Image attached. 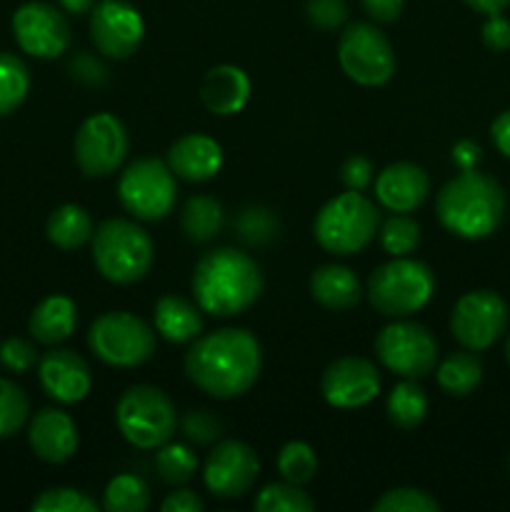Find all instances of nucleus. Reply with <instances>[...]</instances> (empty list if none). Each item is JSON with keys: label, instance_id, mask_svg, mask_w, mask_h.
<instances>
[{"label": "nucleus", "instance_id": "f257e3e1", "mask_svg": "<svg viewBox=\"0 0 510 512\" xmlns=\"http://www.w3.org/2000/svg\"><path fill=\"white\" fill-rule=\"evenodd\" d=\"M185 375L203 393L218 400L240 398L260 378V343L245 328H220L198 335L185 353Z\"/></svg>", "mask_w": 510, "mask_h": 512}, {"label": "nucleus", "instance_id": "f03ea898", "mask_svg": "<svg viewBox=\"0 0 510 512\" xmlns=\"http://www.w3.org/2000/svg\"><path fill=\"white\" fill-rule=\"evenodd\" d=\"M265 280L258 263L235 248H215L193 270V293L200 310L215 318L245 313L263 295Z\"/></svg>", "mask_w": 510, "mask_h": 512}, {"label": "nucleus", "instance_id": "7ed1b4c3", "mask_svg": "<svg viewBox=\"0 0 510 512\" xmlns=\"http://www.w3.org/2000/svg\"><path fill=\"white\" fill-rule=\"evenodd\" d=\"M440 225L455 238L483 240L500 228L505 218V193L490 175L460 170L440 188L435 200Z\"/></svg>", "mask_w": 510, "mask_h": 512}, {"label": "nucleus", "instance_id": "20e7f679", "mask_svg": "<svg viewBox=\"0 0 510 512\" xmlns=\"http://www.w3.org/2000/svg\"><path fill=\"white\" fill-rule=\"evenodd\" d=\"M155 245L148 230L133 220L110 218L93 233V263L105 280L133 285L150 273Z\"/></svg>", "mask_w": 510, "mask_h": 512}, {"label": "nucleus", "instance_id": "39448f33", "mask_svg": "<svg viewBox=\"0 0 510 512\" xmlns=\"http://www.w3.org/2000/svg\"><path fill=\"white\" fill-rule=\"evenodd\" d=\"M378 228L380 213L375 203H370L358 190H348L330 198L320 208L315 215L313 235L325 253L348 258L368 248Z\"/></svg>", "mask_w": 510, "mask_h": 512}, {"label": "nucleus", "instance_id": "423d86ee", "mask_svg": "<svg viewBox=\"0 0 510 512\" xmlns=\"http://www.w3.org/2000/svg\"><path fill=\"white\" fill-rule=\"evenodd\" d=\"M365 293L370 305L385 318H408L430 303L435 293V273L423 260L403 255L375 268Z\"/></svg>", "mask_w": 510, "mask_h": 512}, {"label": "nucleus", "instance_id": "0eeeda50", "mask_svg": "<svg viewBox=\"0 0 510 512\" xmlns=\"http://www.w3.org/2000/svg\"><path fill=\"white\" fill-rule=\"evenodd\" d=\"M115 423L123 438L140 450H158L178 428L175 403L155 385H133L115 405Z\"/></svg>", "mask_w": 510, "mask_h": 512}, {"label": "nucleus", "instance_id": "6e6552de", "mask_svg": "<svg viewBox=\"0 0 510 512\" xmlns=\"http://www.w3.org/2000/svg\"><path fill=\"white\" fill-rule=\"evenodd\" d=\"M88 345L98 360L113 368H138L158 350L155 330L128 310L98 315L88 330Z\"/></svg>", "mask_w": 510, "mask_h": 512}, {"label": "nucleus", "instance_id": "1a4fd4ad", "mask_svg": "<svg viewBox=\"0 0 510 512\" xmlns=\"http://www.w3.org/2000/svg\"><path fill=\"white\" fill-rule=\"evenodd\" d=\"M118 198L133 218L145 223L168 218L178 198L175 173L158 158L135 160L120 175Z\"/></svg>", "mask_w": 510, "mask_h": 512}, {"label": "nucleus", "instance_id": "9d476101", "mask_svg": "<svg viewBox=\"0 0 510 512\" xmlns=\"http://www.w3.org/2000/svg\"><path fill=\"white\" fill-rule=\"evenodd\" d=\"M338 63L353 83L378 88L393 78L398 60L388 35L378 25L358 20L340 33Z\"/></svg>", "mask_w": 510, "mask_h": 512}, {"label": "nucleus", "instance_id": "9b49d317", "mask_svg": "<svg viewBox=\"0 0 510 512\" xmlns=\"http://www.w3.org/2000/svg\"><path fill=\"white\" fill-rule=\"evenodd\" d=\"M375 355L390 373L420 380L438 365V343L425 325L398 318L378 333Z\"/></svg>", "mask_w": 510, "mask_h": 512}, {"label": "nucleus", "instance_id": "f8f14e48", "mask_svg": "<svg viewBox=\"0 0 510 512\" xmlns=\"http://www.w3.org/2000/svg\"><path fill=\"white\" fill-rule=\"evenodd\" d=\"M508 320L510 310L503 295L495 290H470L450 313V333L463 348L480 353L503 338Z\"/></svg>", "mask_w": 510, "mask_h": 512}, {"label": "nucleus", "instance_id": "ddd939ff", "mask_svg": "<svg viewBox=\"0 0 510 512\" xmlns=\"http://www.w3.org/2000/svg\"><path fill=\"white\" fill-rule=\"evenodd\" d=\"M130 140L125 125L113 113H95L75 133L73 155L88 178H108L123 165Z\"/></svg>", "mask_w": 510, "mask_h": 512}, {"label": "nucleus", "instance_id": "4468645a", "mask_svg": "<svg viewBox=\"0 0 510 512\" xmlns=\"http://www.w3.org/2000/svg\"><path fill=\"white\" fill-rule=\"evenodd\" d=\"M13 33L20 50L43 60L60 58L73 40L68 18L55 5L43 0H33L15 10Z\"/></svg>", "mask_w": 510, "mask_h": 512}, {"label": "nucleus", "instance_id": "2eb2a0df", "mask_svg": "<svg viewBox=\"0 0 510 512\" xmlns=\"http://www.w3.org/2000/svg\"><path fill=\"white\" fill-rule=\"evenodd\" d=\"M145 23L138 8L125 0H100L90 10V40L105 58L125 60L138 53Z\"/></svg>", "mask_w": 510, "mask_h": 512}, {"label": "nucleus", "instance_id": "dca6fc26", "mask_svg": "<svg viewBox=\"0 0 510 512\" xmlns=\"http://www.w3.org/2000/svg\"><path fill=\"white\" fill-rule=\"evenodd\" d=\"M260 473L255 450L243 440H220L205 463V488L218 500H235L248 493Z\"/></svg>", "mask_w": 510, "mask_h": 512}, {"label": "nucleus", "instance_id": "f3484780", "mask_svg": "<svg viewBox=\"0 0 510 512\" xmlns=\"http://www.w3.org/2000/svg\"><path fill=\"white\" fill-rule=\"evenodd\" d=\"M320 385H323L325 403L340 410H353L378 398L380 373L370 360L345 355L325 368Z\"/></svg>", "mask_w": 510, "mask_h": 512}, {"label": "nucleus", "instance_id": "a211bd4d", "mask_svg": "<svg viewBox=\"0 0 510 512\" xmlns=\"http://www.w3.org/2000/svg\"><path fill=\"white\" fill-rule=\"evenodd\" d=\"M38 378L45 395L63 405L85 400L93 385L90 365L75 350L65 348L50 350L38 360Z\"/></svg>", "mask_w": 510, "mask_h": 512}, {"label": "nucleus", "instance_id": "6ab92c4d", "mask_svg": "<svg viewBox=\"0 0 510 512\" xmlns=\"http://www.w3.org/2000/svg\"><path fill=\"white\" fill-rule=\"evenodd\" d=\"M430 195V178L420 165L393 163L375 178V198L390 213H413Z\"/></svg>", "mask_w": 510, "mask_h": 512}, {"label": "nucleus", "instance_id": "aec40b11", "mask_svg": "<svg viewBox=\"0 0 510 512\" xmlns=\"http://www.w3.org/2000/svg\"><path fill=\"white\" fill-rule=\"evenodd\" d=\"M165 163L173 170L175 178H183L188 183H205L223 168V148L210 135L188 133L170 145Z\"/></svg>", "mask_w": 510, "mask_h": 512}, {"label": "nucleus", "instance_id": "412c9836", "mask_svg": "<svg viewBox=\"0 0 510 512\" xmlns=\"http://www.w3.org/2000/svg\"><path fill=\"white\" fill-rule=\"evenodd\" d=\"M28 440L40 460L60 465L73 458L78 450V425L63 410L45 408L30 423Z\"/></svg>", "mask_w": 510, "mask_h": 512}, {"label": "nucleus", "instance_id": "4be33fe9", "mask_svg": "<svg viewBox=\"0 0 510 512\" xmlns=\"http://www.w3.org/2000/svg\"><path fill=\"white\" fill-rule=\"evenodd\" d=\"M248 73L238 65H215L200 83V100L213 115H235L250 100Z\"/></svg>", "mask_w": 510, "mask_h": 512}, {"label": "nucleus", "instance_id": "5701e85b", "mask_svg": "<svg viewBox=\"0 0 510 512\" xmlns=\"http://www.w3.org/2000/svg\"><path fill=\"white\" fill-rule=\"evenodd\" d=\"M310 295L320 308L345 313L360 303L363 288L353 270L338 263H328L315 268L310 275Z\"/></svg>", "mask_w": 510, "mask_h": 512}, {"label": "nucleus", "instance_id": "b1692460", "mask_svg": "<svg viewBox=\"0 0 510 512\" xmlns=\"http://www.w3.org/2000/svg\"><path fill=\"white\" fill-rule=\"evenodd\" d=\"M78 325V308L68 295H48L33 308L28 320V330L38 343L58 345L73 335Z\"/></svg>", "mask_w": 510, "mask_h": 512}, {"label": "nucleus", "instance_id": "393cba45", "mask_svg": "<svg viewBox=\"0 0 510 512\" xmlns=\"http://www.w3.org/2000/svg\"><path fill=\"white\" fill-rule=\"evenodd\" d=\"M155 330L168 343H193L203 330V315L198 305L180 295H163L153 308Z\"/></svg>", "mask_w": 510, "mask_h": 512}, {"label": "nucleus", "instance_id": "a878e982", "mask_svg": "<svg viewBox=\"0 0 510 512\" xmlns=\"http://www.w3.org/2000/svg\"><path fill=\"white\" fill-rule=\"evenodd\" d=\"M48 240L60 250H78L88 240H93L95 225L88 210L83 205L65 203L50 213L48 225H45Z\"/></svg>", "mask_w": 510, "mask_h": 512}, {"label": "nucleus", "instance_id": "bb28decb", "mask_svg": "<svg viewBox=\"0 0 510 512\" xmlns=\"http://www.w3.org/2000/svg\"><path fill=\"white\" fill-rule=\"evenodd\" d=\"M435 378L443 393L455 395V398H465L473 393L483 380V363L475 355V350H455V353L445 355L440 360Z\"/></svg>", "mask_w": 510, "mask_h": 512}, {"label": "nucleus", "instance_id": "cd10ccee", "mask_svg": "<svg viewBox=\"0 0 510 512\" xmlns=\"http://www.w3.org/2000/svg\"><path fill=\"white\" fill-rule=\"evenodd\" d=\"M223 205L208 195H195L185 203L180 228L190 243H210L223 230Z\"/></svg>", "mask_w": 510, "mask_h": 512}, {"label": "nucleus", "instance_id": "c85d7f7f", "mask_svg": "<svg viewBox=\"0 0 510 512\" xmlns=\"http://www.w3.org/2000/svg\"><path fill=\"white\" fill-rule=\"evenodd\" d=\"M425 415H428V395L420 388L418 380H400L388 395L390 423L400 430H413L423 423Z\"/></svg>", "mask_w": 510, "mask_h": 512}, {"label": "nucleus", "instance_id": "c756f323", "mask_svg": "<svg viewBox=\"0 0 510 512\" xmlns=\"http://www.w3.org/2000/svg\"><path fill=\"white\" fill-rule=\"evenodd\" d=\"M30 75L23 60L13 53H0V118L15 113L28 98Z\"/></svg>", "mask_w": 510, "mask_h": 512}, {"label": "nucleus", "instance_id": "7c9ffc66", "mask_svg": "<svg viewBox=\"0 0 510 512\" xmlns=\"http://www.w3.org/2000/svg\"><path fill=\"white\" fill-rule=\"evenodd\" d=\"M150 505V488L138 475H118L103 493V508L108 512H143Z\"/></svg>", "mask_w": 510, "mask_h": 512}, {"label": "nucleus", "instance_id": "2f4dec72", "mask_svg": "<svg viewBox=\"0 0 510 512\" xmlns=\"http://www.w3.org/2000/svg\"><path fill=\"white\" fill-rule=\"evenodd\" d=\"M278 473L285 483L293 485H308L318 473V458H315L313 448L303 440H290L280 448L278 453Z\"/></svg>", "mask_w": 510, "mask_h": 512}, {"label": "nucleus", "instance_id": "473e14b6", "mask_svg": "<svg viewBox=\"0 0 510 512\" xmlns=\"http://www.w3.org/2000/svg\"><path fill=\"white\" fill-rule=\"evenodd\" d=\"M155 470H158L163 483L185 485L188 480H193L195 470H198V458L188 445L165 443L160 445L158 455H155Z\"/></svg>", "mask_w": 510, "mask_h": 512}, {"label": "nucleus", "instance_id": "72a5a7b5", "mask_svg": "<svg viewBox=\"0 0 510 512\" xmlns=\"http://www.w3.org/2000/svg\"><path fill=\"white\" fill-rule=\"evenodd\" d=\"M253 510L258 512H313L315 503L308 493L293 483L265 485L253 500Z\"/></svg>", "mask_w": 510, "mask_h": 512}, {"label": "nucleus", "instance_id": "f704fd0d", "mask_svg": "<svg viewBox=\"0 0 510 512\" xmlns=\"http://www.w3.org/2000/svg\"><path fill=\"white\" fill-rule=\"evenodd\" d=\"M380 245L393 258L410 255L420 245V225L405 213H393L380 228Z\"/></svg>", "mask_w": 510, "mask_h": 512}, {"label": "nucleus", "instance_id": "c9c22d12", "mask_svg": "<svg viewBox=\"0 0 510 512\" xmlns=\"http://www.w3.org/2000/svg\"><path fill=\"white\" fill-rule=\"evenodd\" d=\"M30 413L28 395L13 380L0 378V438H10L25 425Z\"/></svg>", "mask_w": 510, "mask_h": 512}, {"label": "nucleus", "instance_id": "e433bc0d", "mask_svg": "<svg viewBox=\"0 0 510 512\" xmlns=\"http://www.w3.org/2000/svg\"><path fill=\"white\" fill-rule=\"evenodd\" d=\"M375 512H438L440 503L430 493L418 488L388 490L373 503Z\"/></svg>", "mask_w": 510, "mask_h": 512}, {"label": "nucleus", "instance_id": "4c0bfd02", "mask_svg": "<svg viewBox=\"0 0 510 512\" xmlns=\"http://www.w3.org/2000/svg\"><path fill=\"white\" fill-rule=\"evenodd\" d=\"M30 508L33 512H98L100 505L75 488H50Z\"/></svg>", "mask_w": 510, "mask_h": 512}, {"label": "nucleus", "instance_id": "58836bf2", "mask_svg": "<svg viewBox=\"0 0 510 512\" xmlns=\"http://www.w3.org/2000/svg\"><path fill=\"white\" fill-rule=\"evenodd\" d=\"M238 230L240 238H245L248 243L263 245L278 235V220L273 218V213L265 208H248L243 210V215L238 218Z\"/></svg>", "mask_w": 510, "mask_h": 512}, {"label": "nucleus", "instance_id": "ea45409f", "mask_svg": "<svg viewBox=\"0 0 510 512\" xmlns=\"http://www.w3.org/2000/svg\"><path fill=\"white\" fill-rule=\"evenodd\" d=\"M183 433L198 445H213L223 438V423L210 410H190L183 418Z\"/></svg>", "mask_w": 510, "mask_h": 512}, {"label": "nucleus", "instance_id": "a19ab883", "mask_svg": "<svg viewBox=\"0 0 510 512\" xmlns=\"http://www.w3.org/2000/svg\"><path fill=\"white\" fill-rule=\"evenodd\" d=\"M38 350L25 338H8L0 345V363L13 373H28L38 365Z\"/></svg>", "mask_w": 510, "mask_h": 512}, {"label": "nucleus", "instance_id": "79ce46f5", "mask_svg": "<svg viewBox=\"0 0 510 512\" xmlns=\"http://www.w3.org/2000/svg\"><path fill=\"white\" fill-rule=\"evenodd\" d=\"M305 13L315 28L335 30L348 18V3L345 0H308Z\"/></svg>", "mask_w": 510, "mask_h": 512}, {"label": "nucleus", "instance_id": "37998d69", "mask_svg": "<svg viewBox=\"0 0 510 512\" xmlns=\"http://www.w3.org/2000/svg\"><path fill=\"white\" fill-rule=\"evenodd\" d=\"M340 180L348 190H358L363 193L370 183H373V165L363 155H350L340 168Z\"/></svg>", "mask_w": 510, "mask_h": 512}, {"label": "nucleus", "instance_id": "c03bdc74", "mask_svg": "<svg viewBox=\"0 0 510 512\" xmlns=\"http://www.w3.org/2000/svg\"><path fill=\"white\" fill-rule=\"evenodd\" d=\"M485 23L480 35H483V45L493 53H505L510 50V20L503 18L500 13L485 15Z\"/></svg>", "mask_w": 510, "mask_h": 512}, {"label": "nucleus", "instance_id": "a18cd8bd", "mask_svg": "<svg viewBox=\"0 0 510 512\" xmlns=\"http://www.w3.org/2000/svg\"><path fill=\"white\" fill-rule=\"evenodd\" d=\"M70 75L85 85H100L105 78H108V68H105L95 55L78 53L73 60H70Z\"/></svg>", "mask_w": 510, "mask_h": 512}, {"label": "nucleus", "instance_id": "49530a36", "mask_svg": "<svg viewBox=\"0 0 510 512\" xmlns=\"http://www.w3.org/2000/svg\"><path fill=\"white\" fill-rule=\"evenodd\" d=\"M360 5L370 15V20H375L380 25H388L400 18L405 3L403 0H360Z\"/></svg>", "mask_w": 510, "mask_h": 512}, {"label": "nucleus", "instance_id": "de8ad7c7", "mask_svg": "<svg viewBox=\"0 0 510 512\" xmlns=\"http://www.w3.org/2000/svg\"><path fill=\"white\" fill-rule=\"evenodd\" d=\"M480 160H483V148H480L475 140L465 138L453 145V163L458 165L460 170H475Z\"/></svg>", "mask_w": 510, "mask_h": 512}, {"label": "nucleus", "instance_id": "09e8293b", "mask_svg": "<svg viewBox=\"0 0 510 512\" xmlns=\"http://www.w3.org/2000/svg\"><path fill=\"white\" fill-rule=\"evenodd\" d=\"M163 512H200L203 510V500L193 493V490H175L168 498L160 503Z\"/></svg>", "mask_w": 510, "mask_h": 512}, {"label": "nucleus", "instance_id": "8fccbe9b", "mask_svg": "<svg viewBox=\"0 0 510 512\" xmlns=\"http://www.w3.org/2000/svg\"><path fill=\"white\" fill-rule=\"evenodd\" d=\"M490 140L498 148V153L510 158V110H505V113H500L493 120V125H490Z\"/></svg>", "mask_w": 510, "mask_h": 512}, {"label": "nucleus", "instance_id": "3c124183", "mask_svg": "<svg viewBox=\"0 0 510 512\" xmlns=\"http://www.w3.org/2000/svg\"><path fill=\"white\" fill-rule=\"evenodd\" d=\"M470 10L475 13H483V15H495V13H503L505 8L510 5V0H463Z\"/></svg>", "mask_w": 510, "mask_h": 512}, {"label": "nucleus", "instance_id": "603ef678", "mask_svg": "<svg viewBox=\"0 0 510 512\" xmlns=\"http://www.w3.org/2000/svg\"><path fill=\"white\" fill-rule=\"evenodd\" d=\"M60 8L68 10V13L73 15H83V13H90V10L95 8V0H58Z\"/></svg>", "mask_w": 510, "mask_h": 512}, {"label": "nucleus", "instance_id": "864d4df0", "mask_svg": "<svg viewBox=\"0 0 510 512\" xmlns=\"http://www.w3.org/2000/svg\"><path fill=\"white\" fill-rule=\"evenodd\" d=\"M505 360H508L510 365V335H508V343H505Z\"/></svg>", "mask_w": 510, "mask_h": 512}]
</instances>
